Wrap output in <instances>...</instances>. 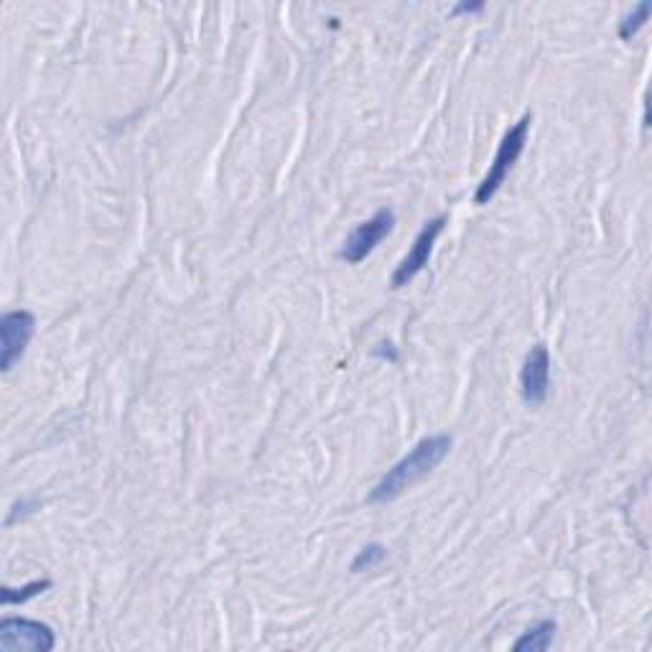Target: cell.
I'll return each instance as SVG.
<instances>
[{"mask_svg": "<svg viewBox=\"0 0 652 652\" xmlns=\"http://www.w3.org/2000/svg\"><path fill=\"white\" fill-rule=\"evenodd\" d=\"M451 447H453V439L449 434H436V436H428L424 441H418L416 447L410 449V453H406V457H403L393 469H387L383 480L370 490L367 494L370 505H385V502L398 500L400 494L410 490L413 484L431 474L434 469L449 457Z\"/></svg>", "mask_w": 652, "mask_h": 652, "instance_id": "6da1fadb", "label": "cell"}, {"mask_svg": "<svg viewBox=\"0 0 652 652\" xmlns=\"http://www.w3.org/2000/svg\"><path fill=\"white\" fill-rule=\"evenodd\" d=\"M531 122H533V115L525 113L523 118H520L515 126L510 128L505 136H502L500 146H498V153H494V159L490 163V171L484 173L480 186H477L474 204H490L494 200V194L500 192V186L505 184L510 171H513L517 159L525 151L527 133H531Z\"/></svg>", "mask_w": 652, "mask_h": 652, "instance_id": "7a4b0ae2", "label": "cell"}, {"mask_svg": "<svg viewBox=\"0 0 652 652\" xmlns=\"http://www.w3.org/2000/svg\"><path fill=\"white\" fill-rule=\"evenodd\" d=\"M56 634L49 624L36 619L6 617L0 622V650L3 652H52Z\"/></svg>", "mask_w": 652, "mask_h": 652, "instance_id": "3957f363", "label": "cell"}, {"mask_svg": "<svg viewBox=\"0 0 652 652\" xmlns=\"http://www.w3.org/2000/svg\"><path fill=\"white\" fill-rule=\"evenodd\" d=\"M393 227L395 212L383 206V210H377L367 222H362V225L352 229V235L346 237L344 245L340 247V260L350 263V266H357V263L365 260L367 255L393 233Z\"/></svg>", "mask_w": 652, "mask_h": 652, "instance_id": "277c9868", "label": "cell"}, {"mask_svg": "<svg viewBox=\"0 0 652 652\" xmlns=\"http://www.w3.org/2000/svg\"><path fill=\"white\" fill-rule=\"evenodd\" d=\"M36 317L31 311H8L0 319V370L11 373L15 362H21L29 342L34 340Z\"/></svg>", "mask_w": 652, "mask_h": 652, "instance_id": "5b68a950", "label": "cell"}, {"mask_svg": "<svg viewBox=\"0 0 652 652\" xmlns=\"http://www.w3.org/2000/svg\"><path fill=\"white\" fill-rule=\"evenodd\" d=\"M443 227H447V217H443V214L441 217H434L431 222H426V225L420 227V233L416 235V241H413V247L408 250V255L400 260V266L395 268V274L391 278L393 288L408 286L410 280L428 266V260H431V253H434V245L441 237Z\"/></svg>", "mask_w": 652, "mask_h": 652, "instance_id": "8992f818", "label": "cell"}, {"mask_svg": "<svg viewBox=\"0 0 652 652\" xmlns=\"http://www.w3.org/2000/svg\"><path fill=\"white\" fill-rule=\"evenodd\" d=\"M551 387V352L546 344H535L520 370V393L527 406H541Z\"/></svg>", "mask_w": 652, "mask_h": 652, "instance_id": "52a82bcc", "label": "cell"}, {"mask_svg": "<svg viewBox=\"0 0 652 652\" xmlns=\"http://www.w3.org/2000/svg\"><path fill=\"white\" fill-rule=\"evenodd\" d=\"M556 630L558 624L553 622V619H543V622H538L535 627H531L523 638H520L513 650L515 652H543L548 650L553 645V640H556Z\"/></svg>", "mask_w": 652, "mask_h": 652, "instance_id": "ba28073f", "label": "cell"}, {"mask_svg": "<svg viewBox=\"0 0 652 652\" xmlns=\"http://www.w3.org/2000/svg\"><path fill=\"white\" fill-rule=\"evenodd\" d=\"M46 589H52V581L49 579H39V581H31L26 586H21V589H11V586H3V591H0V599H3V605H23V601L39 597V594H44Z\"/></svg>", "mask_w": 652, "mask_h": 652, "instance_id": "9c48e42d", "label": "cell"}, {"mask_svg": "<svg viewBox=\"0 0 652 652\" xmlns=\"http://www.w3.org/2000/svg\"><path fill=\"white\" fill-rule=\"evenodd\" d=\"M387 558V548L383 543H370V546L362 548L357 556L352 560V574H362V571H373L383 560Z\"/></svg>", "mask_w": 652, "mask_h": 652, "instance_id": "30bf717a", "label": "cell"}, {"mask_svg": "<svg viewBox=\"0 0 652 652\" xmlns=\"http://www.w3.org/2000/svg\"><path fill=\"white\" fill-rule=\"evenodd\" d=\"M650 13H652V3H640L632 13H627L624 19L619 21V39L630 41L632 36H638V31L648 23Z\"/></svg>", "mask_w": 652, "mask_h": 652, "instance_id": "8fae6325", "label": "cell"}, {"mask_svg": "<svg viewBox=\"0 0 652 652\" xmlns=\"http://www.w3.org/2000/svg\"><path fill=\"white\" fill-rule=\"evenodd\" d=\"M480 11H484V3H482V0H477V3H457V6H453L451 15H461V13H480Z\"/></svg>", "mask_w": 652, "mask_h": 652, "instance_id": "7c38bea8", "label": "cell"}, {"mask_svg": "<svg viewBox=\"0 0 652 652\" xmlns=\"http://www.w3.org/2000/svg\"><path fill=\"white\" fill-rule=\"evenodd\" d=\"M375 357H385V360H391V362H398V354H395L393 344H380L377 350H375Z\"/></svg>", "mask_w": 652, "mask_h": 652, "instance_id": "4fadbf2b", "label": "cell"}]
</instances>
